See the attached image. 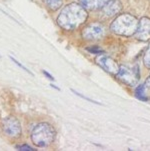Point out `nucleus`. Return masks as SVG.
<instances>
[{
  "mask_svg": "<svg viewBox=\"0 0 150 151\" xmlns=\"http://www.w3.org/2000/svg\"><path fill=\"white\" fill-rule=\"evenodd\" d=\"M87 18L88 12L82 5L76 2H71L61 9L56 18V22L60 28L71 31L84 24Z\"/></svg>",
  "mask_w": 150,
  "mask_h": 151,
  "instance_id": "1",
  "label": "nucleus"
},
{
  "mask_svg": "<svg viewBox=\"0 0 150 151\" xmlns=\"http://www.w3.org/2000/svg\"><path fill=\"white\" fill-rule=\"evenodd\" d=\"M139 20L134 15L129 13H121L111 22L110 30L119 36L130 37L135 35Z\"/></svg>",
  "mask_w": 150,
  "mask_h": 151,
  "instance_id": "2",
  "label": "nucleus"
},
{
  "mask_svg": "<svg viewBox=\"0 0 150 151\" xmlns=\"http://www.w3.org/2000/svg\"><path fill=\"white\" fill-rule=\"evenodd\" d=\"M56 130L47 122L38 123L31 132V141L36 147L46 148L54 142Z\"/></svg>",
  "mask_w": 150,
  "mask_h": 151,
  "instance_id": "3",
  "label": "nucleus"
},
{
  "mask_svg": "<svg viewBox=\"0 0 150 151\" xmlns=\"http://www.w3.org/2000/svg\"><path fill=\"white\" fill-rule=\"evenodd\" d=\"M2 131L11 139H18L22 135L21 123L15 116H7L1 122Z\"/></svg>",
  "mask_w": 150,
  "mask_h": 151,
  "instance_id": "4",
  "label": "nucleus"
},
{
  "mask_svg": "<svg viewBox=\"0 0 150 151\" xmlns=\"http://www.w3.org/2000/svg\"><path fill=\"white\" fill-rule=\"evenodd\" d=\"M117 79L128 86H135L139 80V71L138 69L129 68L128 66L120 65L118 73L116 74Z\"/></svg>",
  "mask_w": 150,
  "mask_h": 151,
  "instance_id": "5",
  "label": "nucleus"
},
{
  "mask_svg": "<svg viewBox=\"0 0 150 151\" xmlns=\"http://www.w3.org/2000/svg\"><path fill=\"white\" fill-rule=\"evenodd\" d=\"M81 35L84 39L87 40H97L102 38L105 35V28L100 23H90L81 32Z\"/></svg>",
  "mask_w": 150,
  "mask_h": 151,
  "instance_id": "6",
  "label": "nucleus"
},
{
  "mask_svg": "<svg viewBox=\"0 0 150 151\" xmlns=\"http://www.w3.org/2000/svg\"><path fill=\"white\" fill-rule=\"evenodd\" d=\"M95 62L97 63V65L100 66L101 68L103 69L106 72L112 74V75H115L118 73L119 71V67L120 65H118V63L116 61H114L112 58H110L109 56H106L104 54H101L96 57Z\"/></svg>",
  "mask_w": 150,
  "mask_h": 151,
  "instance_id": "7",
  "label": "nucleus"
},
{
  "mask_svg": "<svg viewBox=\"0 0 150 151\" xmlns=\"http://www.w3.org/2000/svg\"><path fill=\"white\" fill-rule=\"evenodd\" d=\"M135 36L140 41H150V18H148V17H142L139 20Z\"/></svg>",
  "mask_w": 150,
  "mask_h": 151,
  "instance_id": "8",
  "label": "nucleus"
},
{
  "mask_svg": "<svg viewBox=\"0 0 150 151\" xmlns=\"http://www.w3.org/2000/svg\"><path fill=\"white\" fill-rule=\"evenodd\" d=\"M123 9L122 3L119 0H110L102 7L103 13L108 17H112L118 15Z\"/></svg>",
  "mask_w": 150,
  "mask_h": 151,
  "instance_id": "9",
  "label": "nucleus"
},
{
  "mask_svg": "<svg viewBox=\"0 0 150 151\" xmlns=\"http://www.w3.org/2000/svg\"><path fill=\"white\" fill-rule=\"evenodd\" d=\"M110 0H79V3L86 10H98L102 9V7Z\"/></svg>",
  "mask_w": 150,
  "mask_h": 151,
  "instance_id": "10",
  "label": "nucleus"
},
{
  "mask_svg": "<svg viewBox=\"0 0 150 151\" xmlns=\"http://www.w3.org/2000/svg\"><path fill=\"white\" fill-rule=\"evenodd\" d=\"M43 2L52 11H56L63 4V0H43Z\"/></svg>",
  "mask_w": 150,
  "mask_h": 151,
  "instance_id": "11",
  "label": "nucleus"
},
{
  "mask_svg": "<svg viewBox=\"0 0 150 151\" xmlns=\"http://www.w3.org/2000/svg\"><path fill=\"white\" fill-rule=\"evenodd\" d=\"M135 95L138 99H140L142 101H147L148 97L145 95V84L139 85L135 90Z\"/></svg>",
  "mask_w": 150,
  "mask_h": 151,
  "instance_id": "12",
  "label": "nucleus"
},
{
  "mask_svg": "<svg viewBox=\"0 0 150 151\" xmlns=\"http://www.w3.org/2000/svg\"><path fill=\"white\" fill-rule=\"evenodd\" d=\"M143 64H144V66H145L147 69H150V42H149L148 47H147V49L145 51V53H144Z\"/></svg>",
  "mask_w": 150,
  "mask_h": 151,
  "instance_id": "13",
  "label": "nucleus"
},
{
  "mask_svg": "<svg viewBox=\"0 0 150 151\" xmlns=\"http://www.w3.org/2000/svg\"><path fill=\"white\" fill-rule=\"evenodd\" d=\"M15 149L19 150V151H36L37 149L31 147L28 144H17L15 145Z\"/></svg>",
  "mask_w": 150,
  "mask_h": 151,
  "instance_id": "14",
  "label": "nucleus"
},
{
  "mask_svg": "<svg viewBox=\"0 0 150 151\" xmlns=\"http://www.w3.org/2000/svg\"><path fill=\"white\" fill-rule=\"evenodd\" d=\"M10 59H11L12 61H13V62H14L15 64H16L17 66H18V67H20L21 69H23L24 71H26V72L28 73V74H30V75H31V76H34V74H33V73L31 72V71L29 70V69H27V68L25 67V66H24L23 64H21V63H20L18 60H17V59H15V58L13 57V56H10Z\"/></svg>",
  "mask_w": 150,
  "mask_h": 151,
  "instance_id": "15",
  "label": "nucleus"
},
{
  "mask_svg": "<svg viewBox=\"0 0 150 151\" xmlns=\"http://www.w3.org/2000/svg\"><path fill=\"white\" fill-rule=\"evenodd\" d=\"M71 91L73 92V93H75L76 95L77 96H80L81 98H83V99H86L87 101H89V102H91V103H96V104H100L99 102H97V101H94V100H92V99H90V98H88V97H86V96H84V95H82L81 93H79V92H77V91H75L74 89H71Z\"/></svg>",
  "mask_w": 150,
  "mask_h": 151,
  "instance_id": "16",
  "label": "nucleus"
},
{
  "mask_svg": "<svg viewBox=\"0 0 150 151\" xmlns=\"http://www.w3.org/2000/svg\"><path fill=\"white\" fill-rule=\"evenodd\" d=\"M42 73L44 74L45 76H46V77L49 79V80H51V81H55V79H54V77H53V76L51 75V74H50L49 72H47V71H45V70H42Z\"/></svg>",
  "mask_w": 150,
  "mask_h": 151,
  "instance_id": "17",
  "label": "nucleus"
},
{
  "mask_svg": "<svg viewBox=\"0 0 150 151\" xmlns=\"http://www.w3.org/2000/svg\"><path fill=\"white\" fill-rule=\"evenodd\" d=\"M87 50L89 51L90 53H102L100 49H98V48H94V47H92V48H87Z\"/></svg>",
  "mask_w": 150,
  "mask_h": 151,
  "instance_id": "18",
  "label": "nucleus"
},
{
  "mask_svg": "<svg viewBox=\"0 0 150 151\" xmlns=\"http://www.w3.org/2000/svg\"><path fill=\"white\" fill-rule=\"evenodd\" d=\"M145 85H146V86H148V87H150V75H149V77L146 79V81H145Z\"/></svg>",
  "mask_w": 150,
  "mask_h": 151,
  "instance_id": "19",
  "label": "nucleus"
},
{
  "mask_svg": "<svg viewBox=\"0 0 150 151\" xmlns=\"http://www.w3.org/2000/svg\"><path fill=\"white\" fill-rule=\"evenodd\" d=\"M50 85H51V87H52V88H55V89H56V90H60V88H59V87L55 86L54 84H50Z\"/></svg>",
  "mask_w": 150,
  "mask_h": 151,
  "instance_id": "20",
  "label": "nucleus"
},
{
  "mask_svg": "<svg viewBox=\"0 0 150 151\" xmlns=\"http://www.w3.org/2000/svg\"><path fill=\"white\" fill-rule=\"evenodd\" d=\"M0 58H1V55H0Z\"/></svg>",
  "mask_w": 150,
  "mask_h": 151,
  "instance_id": "21",
  "label": "nucleus"
}]
</instances>
